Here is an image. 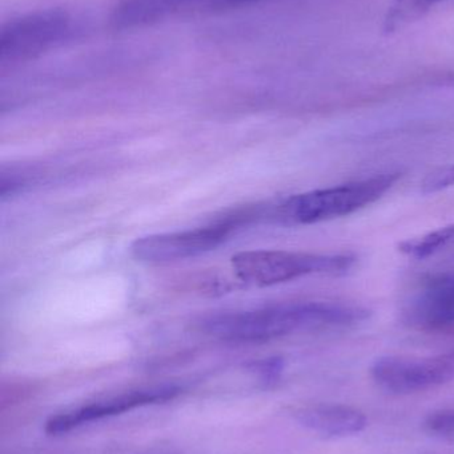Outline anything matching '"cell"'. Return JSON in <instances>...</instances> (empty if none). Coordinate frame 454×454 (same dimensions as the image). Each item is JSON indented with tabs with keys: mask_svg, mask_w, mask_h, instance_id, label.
I'll use <instances>...</instances> for the list:
<instances>
[{
	"mask_svg": "<svg viewBox=\"0 0 454 454\" xmlns=\"http://www.w3.org/2000/svg\"><path fill=\"white\" fill-rule=\"evenodd\" d=\"M454 186V164L439 168L429 173L421 183V193L434 194Z\"/></svg>",
	"mask_w": 454,
	"mask_h": 454,
	"instance_id": "obj_13",
	"label": "cell"
},
{
	"mask_svg": "<svg viewBox=\"0 0 454 454\" xmlns=\"http://www.w3.org/2000/svg\"><path fill=\"white\" fill-rule=\"evenodd\" d=\"M283 370H284V362L279 357L255 363L252 367L253 372L259 376V380L264 387L274 386L282 376Z\"/></svg>",
	"mask_w": 454,
	"mask_h": 454,
	"instance_id": "obj_15",
	"label": "cell"
},
{
	"mask_svg": "<svg viewBox=\"0 0 454 454\" xmlns=\"http://www.w3.org/2000/svg\"><path fill=\"white\" fill-rule=\"evenodd\" d=\"M232 7L234 0H122L115 8L112 21L117 28H138Z\"/></svg>",
	"mask_w": 454,
	"mask_h": 454,
	"instance_id": "obj_8",
	"label": "cell"
},
{
	"mask_svg": "<svg viewBox=\"0 0 454 454\" xmlns=\"http://www.w3.org/2000/svg\"><path fill=\"white\" fill-rule=\"evenodd\" d=\"M80 32V21L67 10L52 8L27 13L0 31V60L20 63L39 58L71 42Z\"/></svg>",
	"mask_w": 454,
	"mask_h": 454,
	"instance_id": "obj_4",
	"label": "cell"
},
{
	"mask_svg": "<svg viewBox=\"0 0 454 454\" xmlns=\"http://www.w3.org/2000/svg\"><path fill=\"white\" fill-rule=\"evenodd\" d=\"M293 416L301 427L328 439L354 436L368 426L367 416L362 411L336 403L304 405Z\"/></svg>",
	"mask_w": 454,
	"mask_h": 454,
	"instance_id": "obj_10",
	"label": "cell"
},
{
	"mask_svg": "<svg viewBox=\"0 0 454 454\" xmlns=\"http://www.w3.org/2000/svg\"><path fill=\"white\" fill-rule=\"evenodd\" d=\"M370 376L378 388L397 396L439 388L454 379V351L434 356L378 357Z\"/></svg>",
	"mask_w": 454,
	"mask_h": 454,
	"instance_id": "obj_6",
	"label": "cell"
},
{
	"mask_svg": "<svg viewBox=\"0 0 454 454\" xmlns=\"http://www.w3.org/2000/svg\"><path fill=\"white\" fill-rule=\"evenodd\" d=\"M424 427L429 434L439 437L454 436V408L436 411L424 421Z\"/></svg>",
	"mask_w": 454,
	"mask_h": 454,
	"instance_id": "obj_14",
	"label": "cell"
},
{
	"mask_svg": "<svg viewBox=\"0 0 454 454\" xmlns=\"http://www.w3.org/2000/svg\"><path fill=\"white\" fill-rule=\"evenodd\" d=\"M181 391L183 389L175 384H162V386L147 387V388L112 395V396L95 400V402L51 416L45 421L44 431L50 436H61V434L76 431L82 427L115 418V416L124 415L138 408L172 402L181 394Z\"/></svg>",
	"mask_w": 454,
	"mask_h": 454,
	"instance_id": "obj_7",
	"label": "cell"
},
{
	"mask_svg": "<svg viewBox=\"0 0 454 454\" xmlns=\"http://www.w3.org/2000/svg\"><path fill=\"white\" fill-rule=\"evenodd\" d=\"M410 325L426 330L454 325V275H440L424 283L404 309Z\"/></svg>",
	"mask_w": 454,
	"mask_h": 454,
	"instance_id": "obj_9",
	"label": "cell"
},
{
	"mask_svg": "<svg viewBox=\"0 0 454 454\" xmlns=\"http://www.w3.org/2000/svg\"><path fill=\"white\" fill-rule=\"evenodd\" d=\"M402 173L399 172L384 173L333 188L298 194L282 202L272 217L290 225H312L346 217L380 200L396 185Z\"/></svg>",
	"mask_w": 454,
	"mask_h": 454,
	"instance_id": "obj_2",
	"label": "cell"
},
{
	"mask_svg": "<svg viewBox=\"0 0 454 454\" xmlns=\"http://www.w3.org/2000/svg\"><path fill=\"white\" fill-rule=\"evenodd\" d=\"M370 311L339 301H290L247 311L211 315L200 323L203 333L224 341L263 343L303 331L348 327L370 319Z\"/></svg>",
	"mask_w": 454,
	"mask_h": 454,
	"instance_id": "obj_1",
	"label": "cell"
},
{
	"mask_svg": "<svg viewBox=\"0 0 454 454\" xmlns=\"http://www.w3.org/2000/svg\"><path fill=\"white\" fill-rule=\"evenodd\" d=\"M454 246V223L400 243L399 250L415 259H426L444 248Z\"/></svg>",
	"mask_w": 454,
	"mask_h": 454,
	"instance_id": "obj_12",
	"label": "cell"
},
{
	"mask_svg": "<svg viewBox=\"0 0 454 454\" xmlns=\"http://www.w3.org/2000/svg\"><path fill=\"white\" fill-rule=\"evenodd\" d=\"M356 256L349 254L292 253V251H245L232 256V267L243 282L274 286L307 275H339L351 271Z\"/></svg>",
	"mask_w": 454,
	"mask_h": 454,
	"instance_id": "obj_3",
	"label": "cell"
},
{
	"mask_svg": "<svg viewBox=\"0 0 454 454\" xmlns=\"http://www.w3.org/2000/svg\"><path fill=\"white\" fill-rule=\"evenodd\" d=\"M445 0H392L383 20V32L392 35L420 20L432 8Z\"/></svg>",
	"mask_w": 454,
	"mask_h": 454,
	"instance_id": "obj_11",
	"label": "cell"
},
{
	"mask_svg": "<svg viewBox=\"0 0 454 454\" xmlns=\"http://www.w3.org/2000/svg\"><path fill=\"white\" fill-rule=\"evenodd\" d=\"M258 215V212L235 215L226 220L194 230L139 238L131 246V251L136 259L147 263H168L192 258L218 247L248 218Z\"/></svg>",
	"mask_w": 454,
	"mask_h": 454,
	"instance_id": "obj_5",
	"label": "cell"
}]
</instances>
